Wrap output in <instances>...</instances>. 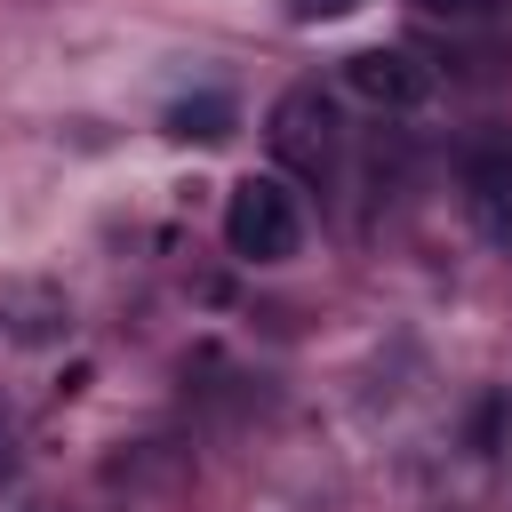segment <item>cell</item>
Returning a JSON list of instances; mask_svg holds the SVG:
<instances>
[{"label": "cell", "instance_id": "8992f818", "mask_svg": "<svg viewBox=\"0 0 512 512\" xmlns=\"http://www.w3.org/2000/svg\"><path fill=\"white\" fill-rule=\"evenodd\" d=\"M352 8H368V0H288L296 24H336V16H352Z\"/></svg>", "mask_w": 512, "mask_h": 512}, {"label": "cell", "instance_id": "277c9868", "mask_svg": "<svg viewBox=\"0 0 512 512\" xmlns=\"http://www.w3.org/2000/svg\"><path fill=\"white\" fill-rule=\"evenodd\" d=\"M464 184H472V216H480L496 240H512V152H504V144H480V152L464 160Z\"/></svg>", "mask_w": 512, "mask_h": 512}, {"label": "cell", "instance_id": "7a4b0ae2", "mask_svg": "<svg viewBox=\"0 0 512 512\" xmlns=\"http://www.w3.org/2000/svg\"><path fill=\"white\" fill-rule=\"evenodd\" d=\"M264 144H272V160H280L288 176H304V184H320V176L336 168V152H344V128H336V104H328L320 88H288V96L272 104V120H264Z\"/></svg>", "mask_w": 512, "mask_h": 512}, {"label": "cell", "instance_id": "5b68a950", "mask_svg": "<svg viewBox=\"0 0 512 512\" xmlns=\"http://www.w3.org/2000/svg\"><path fill=\"white\" fill-rule=\"evenodd\" d=\"M168 136H200V144L232 136V96H184V104H168Z\"/></svg>", "mask_w": 512, "mask_h": 512}, {"label": "cell", "instance_id": "6da1fadb", "mask_svg": "<svg viewBox=\"0 0 512 512\" xmlns=\"http://www.w3.org/2000/svg\"><path fill=\"white\" fill-rule=\"evenodd\" d=\"M224 248L240 264H288L304 248V208L288 176H240L224 192Z\"/></svg>", "mask_w": 512, "mask_h": 512}, {"label": "cell", "instance_id": "52a82bcc", "mask_svg": "<svg viewBox=\"0 0 512 512\" xmlns=\"http://www.w3.org/2000/svg\"><path fill=\"white\" fill-rule=\"evenodd\" d=\"M424 16H448V24H472V16H488L496 0H416Z\"/></svg>", "mask_w": 512, "mask_h": 512}, {"label": "cell", "instance_id": "3957f363", "mask_svg": "<svg viewBox=\"0 0 512 512\" xmlns=\"http://www.w3.org/2000/svg\"><path fill=\"white\" fill-rule=\"evenodd\" d=\"M344 88L376 112H416L432 96V72L408 56V48H352L344 56Z\"/></svg>", "mask_w": 512, "mask_h": 512}, {"label": "cell", "instance_id": "ba28073f", "mask_svg": "<svg viewBox=\"0 0 512 512\" xmlns=\"http://www.w3.org/2000/svg\"><path fill=\"white\" fill-rule=\"evenodd\" d=\"M0 472H8V424H0Z\"/></svg>", "mask_w": 512, "mask_h": 512}]
</instances>
